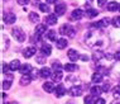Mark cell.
Returning a JSON list of instances; mask_svg holds the SVG:
<instances>
[{
	"instance_id": "obj_4",
	"label": "cell",
	"mask_w": 120,
	"mask_h": 104,
	"mask_svg": "<svg viewBox=\"0 0 120 104\" xmlns=\"http://www.w3.org/2000/svg\"><path fill=\"white\" fill-rule=\"evenodd\" d=\"M68 94L71 96H80L81 94H82V88H81L80 85H73L68 90Z\"/></svg>"
},
{
	"instance_id": "obj_32",
	"label": "cell",
	"mask_w": 120,
	"mask_h": 104,
	"mask_svg": "<svg viewBox=\"0 0 120 104\" xmlns=\"http://www.w3.org/2000/svg\"><path fill=\"white\" fill-rule=\"evenodd\" d=\"M52 69L54 71H58V70H62V64L60 62V61H54L53 64H52Z\"/></svg>"
},
{
	"instance_id": "obj_47",
	"label": "cell",
	"mask_w": 120,
	"mask_h": 104,
	"mask_svg": "<svg viewBox=\"0 0 120 104\" xmlns=\"http://www.w3.org/2000/svg\"><path fill=\"white\" fill-rule=\"evenodd\" d=\"M9 104H18L17 102H11V103H9Z\"/></svg>"
},
{
	"instance_id": "obj_8",
	"label": "cell",
	"mask_w": 120,
	"mask_h": 104,
	"mask_svg": "<svg viewBox=\"0 0 120 104\" xmlns=\"http://www.w3.org/2000/svg\"><path fill=\"white\" fill-rule=\"evenodd\" d=\"M19 72L23 74V75H27V74H30L32 71H33V69H32V66L29 64H23L20 65V67H19Z\"/></svg>"
},
{
	"instance_id": "obj_35",
	"label": "cell",
	"mask_w": 120,
	"mask_h": 104,
	"mask_svg": "<svg viewBox=\"0 0 120 104\" xmlns=\"http://www.w3.org/2000/svg\"><path fill=\"white\" fill-rule=\"evenodd\" d=\"M1 40H3L1 48H3V51H5V44H6V46H9V40H8V37H5V36H3Z\"/></svg>"
},
{
	"instance_id": "obj_18",
	"label": "cell",
	"mask_w": 120,
	"mask_h": 104,
	"mask_svg": "<svg viewBox=\"0 0 120 104\" xmlns=\"http://www.w3.org/2000/svg\"><path fill=\"white\" fill-rule=\"evenodd\" d=\"M41 52H42V53H44L46 56H49V55L52 53V47H51V44L44 43L43 46H42V48H41Z\"/></svg>"
},
{
	"instance_id": "obj_30",
	"label": "cell",
	"mask_w": 120,
	"mask_h": 104,
	"mask_svg": "<svg viewBox=\"0 0 120 104\" xmlns=\"http://www.w3.org/2000/svg\"><path fill=\"white\" fill-rule=\"evenodd\" d=\"M102 56H104V53H102L101 51H95V52L92 53V60L97 62L99 60H101V58H102Z\"/></svg>"
},
{
	"instance_id": "obj_20",
	"label": "cell",
	"mask_w": 120,
	"mask_h": 104,
	"mask_svg": "<svg viewBox=\"0 0 120 104\" xmlns=\"http://www.w3.org/2000/svg\"><path fill=\"white\" fill-rule=\"evenodd\" d=\"M61 79H62V70L54 71V72L52 74V80H53L54 83H58V81H61Z\"/></svg>"
},
{
	"instance_id": "obj_39",
	"label": "cell",
	"mask_w": 120,
	"mask_h": 104,
	"mask_svg": "<svg viewBox=\"0 0 120 104\" xmlns=\"http://www.w3.org/2000/svg\"><path fill=\"white\" fill-rule=\"evenodd\" d=\"M9 70H10V66H9V65L3 64V74H8Z\"/></svg>"
},
{
	"instance_id": "obj_5",
	"label": "cell",
	"mask_w": 120,
	"mask_h": 104,
	"mask_svg": "<svg viewBox=\"0 0 120 104\" xmlns=\"http://www.w3.org/2000/svg\"><path fill=\"white\" fill-rule=\"evenodd\" d=\"M66 9H67V6L64 3H57L56 8H54V12H56V14L60 17V15H63L64 13H66Z\"/></svg>"
},
{
	"instance_id": "obj_12",
	"label": "cell",
	"mask_w": 120,
	"mask_h": 104,
	"mask_svg": "<svg viewBox=\"0 0 120 104\" xmlns=\"http://www.w3.org/2000/svg\"><path fill=\"white\" fill-rule=\"evenodd\" d=\"M82 17H83V12L81 9H75L72 12V14H71V19L72 20H80Z\"/></svg>"
},
{
	"instance_id": "obj_16",
	"label": "cell",
	"mask_w": 120,
	"mask_h": 104,
	"mask_svg": "<svg viewBox=\"0 0 120 104\" xmlns=\"http://www.w3.org/2000/svg\"><path fill=\"white\" fill-rule=\"evenodd\" d=\"M63 69L66 71H68V72H75V71L79 70V66H77L76 64H66L63 66Z\"/></svg>"
},
{
	"instance_id": "obj_38",
	"label": "cell",
	"mask_w": 120,
	"mask_h": 104,
	"mask_svg": "<svg viewBox=\"0 0 120 104\" xmlns=\"http://www.w3.org/2000/svg\"><path fill=\"white\" fill-rule=\"evenodd\" d=\"M105 103H106V100L104 98H99V96H97L96 100H95V104H105Z\"/></svg>"
},
{
	"instance_id": "obj_17",
	"label": "cell",
	"mask_w": 120,
	"mask_h": 104,
	"mask_svg": "<svg viewBox=\"0 0 120 104\" xmlns=\"http://www.w3.org/2000/svg\"><path fill=\"white\" fill-rule=\"evenodd\" d=\"M39 75L42 77H44V79H47V77L52 76V72H51V69H48V67H43V69L39 70Z\"/></svg>"
},
{
	"instance_id": "obj_9",
	"label": "cell",
	"mask_w": 120,
	"mask_h": 104,
	"mask_svg": "<svg viewBox=\"0 0 120 104\" xmlns=\"http://www.w3.org/2000/svg\"><path fill=\"white\" fill-rule=\"evenodd\" d=\"M67 56H68V58L72 61V62H75L76 60H79V58H80L81 55L77 52V50H73V48H72V50H68V52H67Z\"/></svg>"
},
{
	"instance_id": "obj_42",
	"label": "cell",
	"mask_w": 120,
	"mask_h": 104,
	"mask_svg": "<svg viewBox=\"0 0 120 104\" xmlns=\"http://www.w3.org/2000/svg\"><path fill=\"white\" fill-rule=\"evenodd\" d=\"M106 1H108V0H97V5H99V6H104L106 4Z\"/></svg>"
},
{
	"instance_id": "obj_31",
	"label": "cell",
	"mask_w": 120,
	"mask_h": 104,
	"mask_svg": "<svg viewBox=\"0 0 120 104\" xmlns=\"http://www.w3.org/2000/svg\"><path fill=\"white\" fill-rule=\"evenodd\" d=\"M95 100H96V96L89 95L85 98V104H95Z\"/></svg>"
},
{
	"instance_id": "obj_11",
	"label": "cell",
	"mask_w": 120,
	"mask_h": 104,
	"mask_svg": "<svg viewBox=\"0 0 120 104\" xmlns=\"http://www.w3.org/2000/svg\"><path fill=\"white\" fill-rule=\"evenodd\" d=\"M15 20H17L15 14H13V13H6V14H4V22L6 24H13Z\"/></svg>"
},
{
	"instance_id": "obj_24",
	"label": "cell",
	"mask_w": 120,
	"mask_h": 104,
	"mask_svg": "<svg viewBox=\"0 0 120 104\" xmlns=\"http://www.w3.org/2000/svg\"><path fill=\"white\" fill-rule=\"evenodd\" d=\"M28 18H29V20H30L32 23H38V22H39V15H38L37 13H34V12L29 13Z\"/></svg>"
},
{
	"instance_id": "obj_19",
	"label": "cell",
	"mask_w": 120,
	"mask_h": 104,
	"mask_svg": "<svg viewBox=\"0 0 120 104\" xmlns=\"http://www.w3.org/2000/svg\"><path fill=\"white\" fill-rule=\"evenodd\" d=\"M91 81H92V83H95V84L101 83V81H102V74L99 72V71H97V72H95V74H92Z\"/></svg>"
},
{
	"instance_id": "obj_36",
	"label": "cell",
	"mask_w": 120,
	"mask_h": 104,
	"mask_svg": "<svg viewBox=\"0 0 120 104\" xmlns=\"http://www.w3.org/2000/svg\"><path fill=\"white\" fill-rule=\"evenodd\" d=\"M110 22H111V20H110V18H102V19H101V24H102V27H104V28H106V27H108V25L110 24Z\"/></svg>"
},
{
	"instance_id": "obj_43",
	"label": "cell",
	"mask_w": 120,
	"mask_h": 104,
	"mask_svg": "<svg viewBox=\"0 0 120 104\" xmlns=\"http://www.w3.org/2000/svg\"><path fill=\"white\" fill-rule=\"evenodd\" d=\"M17 1H18V4H20V5H27L29 3V0H17Z\"/></svg>"
},
{
	"instance_id": "obj_45",
	"label": "cell",
	"mask_w": 120,
	"mask_h": 104,
	"mask_svg": "<svg viewBox=\"0 0 120 104\" xmlns=\"http://www.w3.org/2000/svg\"><path fill=\"white\" fill-rule=\"evenodd\" d=\"M53 3H57V0H47V4H53Z\"/></svg>"
},
{
	"instance_id": "obj_21",
	"label": "cell",
	"mask_w": 120,
	"mask_h": 104,
	"mask_svg": "<svg viewBox=\"0 0 120 104\" xmlns=\"http://www.w3.org/2000/svg\"><path fill=\"white\" fill-rule=\"evenodd\" d=\"M90 93H91V95L94 96H100V94L102 93V88H100V86H92L91 88V90H90Z\"/></svg>"
},
{
	"instance_id": "obj_41",
	"label": "cell",
	"mask_w": 120,
	"mask_h": 104,
	"mask_svg": "<svg viewBox=\"0 0 120 104\" xmlns=\"http://www.w3.org/2000/svg\"><path fill=\"white\" fill-rule=\"evenodd\" d=\"M109 89H110V85H109V84H105V85L102 86V92H104V93H108Z\"/></svg>"
},
{
	"instance_id": "obj_22",
	"label": "cell",
	"mask_w": 120,
	"mask_h": 104,
	"mask_svg": "<svg viewBox=\"0 0 120 104\" xmlns=\"http://www.w3.org/2000/svg\"><path fill=\"white\" fill-rule=\"evenodd\" d=\"M11 81H13V76L9 75L8 79L3 81V90H9V88L11 86Z\"/></svg>"
},
{
	"instance_id": "obj_14",
	"label": "cell",
	"mask_w": 120,
	"mask_h": 104,
	"mask_svg": "<svg viewBox=\"0 0 120 104\" xmlns=\"http://www.w3.org/2000/svg\"><path fill=\"white\" fill-rule=\"evenodd\" d=\"M64 94H66V89H64L63 85H58L56 89H54V95H56L57 98H62Z\"/></svg>"
},
{
	"instance_id": "obj_10",
	"label": "cell",
	"mask_w": 120,
	"mask_h": 104,
	"mask_svg": "<svg viewBox=\"0 0 120 104\" xmlns=\"http://www.w3.org/2000/svg\"><path fill=\"white\" fill-rule=\"evenodd\" d=\"M56 46L58 50H64L67 46H68V41L66 40V38H58L56 41Z\"/></svg>"
},
{
	"instance_id": "obj_2",
	"label": "cell",
	"mask_w": 120,
	"mask_h": 104,
	"mask_svg": "<svg viewBox=\"0 0 120 104\" xmlns=\"http://www.w3.org/2000/svg\"><path fill=\"white\" fill-rule=\"evenodd\" d=\"M11 34L18 42H24L25 41V33L22 28H19V27L11 28Z\"/></svg>"
},
{
	"instance_id": "obj_13",
	"label": "cell",
	"mask_w": 120,
	"mask_h": 104,
	"mask_svg": "<svg viewBox=\"0 0 120 104\" xmlns=\"http://www.w3.org/2000/svg\"><path fill=\"white\" fill-rule=\"evenodd\" d=\"M57 17L58 15L57 14H49V15H47V18H46V24L48 25H54L57 23Z\"/></svg>"
},
{
	"instance_id": "obj_48",
	"label": "cell",
	"mask_w": 120,
	"mask_h": 104,
	"mask_svg": "<svg viewBox=\"0 0 120 104\" xmlns=\"http://www.w3.org/2000/svg\"><path fill=\"white\" fill-rule=\"evenodd\" d=\"M118 10L120 12V4H119V6H118Z\"/></svg>"
},
{
	"instance_id": "obj_25",
	"label": "cell",
	"mask_w": 120,
	"mask_h": 104,
	"mask_svg": "<svg viewBox=\"0 0 120 104\" xmlns=\"http://www.w3.org/2000/svg\"><path fill=\"white\" fill-rule=\"evenodd\" d=\"M9 66H10L11 71H17V70H19V67H20V62H19V60H13L9 64Z\"/></svg>"
},
{
	"instance_id": "obj_29",
	"label": "cell",
	"mask_w": 120,
	"mask_h": 104,
	"mask_svg": "<svg viewBox=\"0 0 120 104\" xmlns=\"http://www.w3.org/2000/svg\"><path fill=\"white\" fill-rule=\"evenodd\" d=\"M99 14V12L96 10V9H91V8H89L86 10V15L89 18H94V17H96V15Z\"/></svg>"
},
{
	"instance_id": "obj_44",
	"label": "cell",
	"mask_w": 120,
	"mask_h": 104,
	"mask_svg": "<svg viewBox=\"0 0 120 104\" xmlns=\"http://www.w3.org/2000/svg\"><path fill=\"white\" fill-rule=\"evenodd\" d=\"M114 57H115V60H118V61H120V51H118V52H115Z\"/></svg>"
},
{
	"instance_id": "obj_34",
	"label": "cell",
	"mask_w": 120,
	"mask_h": 104,
	"mask_svg": "<svg viewBox=\"0 0 120 104\" xmlns=\"http://www.w3.org/2000/svg\"><path fill=\"white\" fill-rule=\"evenodd\" d=\"M39 10L43 13H48L49 12V6H48V4H39Z\"/></svg>"
},
{
	"instance_id": "obj_23",
	"label": "cell",
	"mask_w": 120,
	"mask_h": 104,
	"mask_svg": "<svg viewBox=\"0 0 120 104\" xmlns=\"http://www.w3.org/2000/svg\"><path fill=\"white\" fill-rule=\"evenodd\" d=\"M47 40H49V41H57V33H56V31L54 29H49V31L47 32Z\"/></svg>"
},
{
	"instance_id": "obj_28",
	"label": "cell",
	"mask_w": 120,
	"mask_h": 104,
	"mask_svg": "<svg viewBox=\"0 0 120 104\" xmlns=\"http://www.w3.org/2000/svg\"><path fill=\"white\" fill-rule=\"evenodd\" d=\"M46 58L47 56L44 53H41L39 55H37V57H35V61H37V64H41V65H43V64H46Z\"/></svg>"
},
{
	"instance_id": "obj_1",
	"label": "cell",
	"mask_w": 120,
	"mask_h": 104,
	"mask_svg": "<svg viewBox=\"0 0 120 104\" xmlns=\"http://www.w3.org/2000/svg\"><path fill=\"white\" fill-rule=\"evenodd\" d=\"M85 43L89 47H101L104 44V34L99 29H90L85 34Z\"/></svg>"
},
{
	"instance_id": "obj_6",
	"label": "cell",
	"mask_w": 120,
	"mask_h": 104,
	"mask_svg": "<svg viewBox=\"0 0 120 104\" xmlns=\"http://www.w3.org/2000/svg\"><path fill=\"white\" fill-rule=\"evenodd\" d=\"M33 80V77H32L30 74H27V75H23L20 77V80H19V84H20L22 86H27L30 84V81Z\"/></svg>"
},
{
	"instance_id": "obj_46",
	"label": "cell",
	"mask_w": 120,
	"mask_h": 104,
	"mask_svg": "<svg viewBox=\"0 0 120 104\" xmlns=\"http://www.w3.org/2000/svg\"><path fill=\"white\" fill-rule=\"evenodd\" d=\"M111 104H120V102H114V103H111Z\"/></svg>"
},
{
	"instance_id": "obj_33",
	"label": "cell",
	"mask_w": 120,
	"mask_h": 104,
	"mask_svg": "<svg viewBox=\"0 0 120 104\" xmlns=\"http://www.w3.org/2000/svg\"><path fill=\"white\" fill-rule=\"evenodd\" d=\"M111 24L115 28H120V17H114L111 19Z\"/></svg>"
},
{
	"instance_id": "obj_7",
	"label": "cell",
	"mask_w": 120,
	"mask_h": 104,
	"mask_svg": "<svg viewBox=\"0 0 120 104\" xmlns=\"http://www.w3.org/2000/svg\"><path fill=\"white\" fill-rule=\"evenodd\" d=\"M35 53H37V48H34V47H32V46L30 47H27V48H24V50H23V56L27 57V58L34 56Z\"/></svg>"
},
{
	"instance_id": "obj_27",
	"label": "cell",
	"mask_w": 120,
	"mask_h": 104,
	"mask_svg": "<svg viewBox=\"0 0 120 104\" xmlns=\"http://www.w3.org/2000/svg\"><path fill=\"white\" fill-rule=\"evenodd\" d=\"M118 6H119V4L116 1H110V3H108L106 9H108L109 12H115V10H118Z\"/></svg>"
},
{
	"instance_id": "obj_3",
	"label": "cell",
	"mask_w": 120,
	"mask_h": 104,
	"mask_svg": "<svg viewBox=\"0 0 120 104\" xmlns=\"http://www.w3.org/2000/svg\"><path fill=\"white\" fill-rule=\"evenodd\" d=\"M60 33L62 34V36H67V37H72V36L75 34V28H73L71 24L64 23V24L61 25V28H60Z\"/></svg>"
},
{
	"instance_id": "obj_15",
	"label": "cell",
	"mask_w": 120,
	"mask_h": 104,
	"mask_svg": "<svg viewBox=\"0 0 120 104\" xmlns=\"http://www.w3.org/2000/svg\"><path fill=\"white\" fill-rule=\"evenodd\" d=\"M54 85H53V83H49V81H47V83H44L43 84V90L46 93H53L54 92Z\"/></svg>"
},
{
	"instance_id": "obj_26",
	"label": "cell",
	"mask_w": 120,
	"mask_h": 104,
	"mask_svg": "<svg viewBox=\"0 0 120 104\" xmlns=\"http://www.w3.org/2000/svg\"><path fill=\"white\" fill-rule=\"evenodd\" d=\"M47 31V27H46V24H38L37 27H35V33L37 34H39V36H42L44 33V32Z\"/></svg>"
},
{
	"instance_id": "obj_40",
	"label": "cell",
	"mask_w": 120,
	"mask_h": 104,
	"mask_svg": "<svg viewBox=\"0 0 120 104\" xmlns=\"http://www.w3.org/2000/svg\"><path fill=\"white\" fill-rule=\"evenodd\" d=\"M80 60H81V61H85V62H86V61L90 60V57L87 56V55H81V56H80Z\"/></svg>"
},
{
	"instance_id": "obj_49",
	"label": "cell",
	"mask_w": 120,
	"mask_h": 104,
	"mask_svg": "<svg viewBox=\"0 0 120 104\" xmlns=\"http://www.w3.org/2000/svg\"><path fill=\"white\" fill-rule=\"evenodd\" d=\"M4 104H9V103H5V102H4Z\"/></svg>"
},
{
	"instance_id": "obj_37",
	"label": "cell",
	"mask_w": 120,
	"mask_h": 104,
	"mask_svg": "<svg viewBox=\"0 0 120 104\" xmlns=\"http://www.w3.org/2000/svg\"><path fill=\"white\" fill-rule=\"evenodd\" d=\"M114 96L115 98H120V85L114 88Z\"/></svg>"
}]
</instances>
